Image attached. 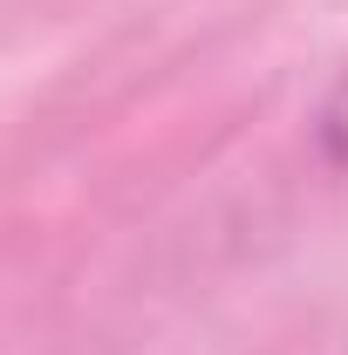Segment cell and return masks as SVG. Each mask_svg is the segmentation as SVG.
<instances>
[{
	"instance_id": "6da1fadb",
	"label": "cell",
	"mask_w": 348,
	"mask_h": 355,
	"mask_svg": "<svg viewBox=\"0 0 348 355\" xmlns=\"http://www.w3.org/2000/svg\"><path fill=\"white\" fill-rule=\"evenodd\" d=\"M328 130L342 137V150H348V89H342V103H335V116H328Z\"/></svg>"
}]
</instances>
